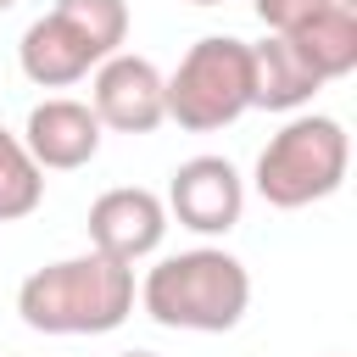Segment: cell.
I'll list each match as a JSON object with an SVG mask.
<instances>
[{
  "label": "cell",
  "mask_w": 357,
  "mask_h": 357,
  "mask_svg": "<svg viewBox=\"0 0 357 357\" xmlns=\"http://www.w3.org/2000/svg\"><path fill=\"white\" fill-rule=\"evenodd\" d=\"M134 312V268L84 251L33 268L17 284V318L39 335H106Z\"/></svg>",
  "instance_id": "cell-1"
},
{
  "label": "cell",
  "mask_w": 357,
  "mask_h": 357,
  "mask_svg": "<svg viewBox=\"0 0 357 357\" xmlns=\"http://www.w3.org/2000/svg\"><path fill=\"white\" fill-rule=\"evenodd\" d=\"M139 307L151 312V324L162 329H190V335H223L245 318L251 307V273L240 257H229L223 245H195L178 257H162L145 284H139Z\"/></svg>",
  "instance_id": "cell-2"
},
{
  "label": "cell",
  "mask_w": 357,
  "mask_h": 357,
  "mask_svg": "<svg viewBox=\"0 0 357 357\" xmlns=\"http://www.w3.org/2000/svg\"><path fill=\"white\" fill-rule=\"evenodd\" d=\"M346 167H351V139L340 128V117H324V112H301L290 117L257 156V195L279 212H296V206H312L324 195H335L346 184Z\"/></svg>",
  "instance_id": "cell-3"
},
{
  "label": "cell",
  "mask_w": 357,
  "mask_h": 357,
  "mask_svg": "<svg viewBox=\"0 0 357 357\" xmlns=\"http://www.w3.org/2000/svg\"><path fill=\"white\" fill-rule=\"evenodd\" d=\"M162 89H167V117L178 128L190 134L229 128L251 112V45L234 33H206L178 56Z\"/></svg>",
  "instance_id": "cell-4"
},
{
  "label": "cell",
  "mask_w": 357,
  "mask_h": 357,
  "mask_svg": "<svg viewBox=\"0 0 357 357\" xmlns=\"http://www.w3.org/2000/svg\"><path fill=\"white\" fill-rule=\"evenodd\" d=\"M89 112L100 117V128L112 134H151L162 128L167 117V89H162V73L156 61L134 56V50H117L95 67V84H89Z\"/></svg>",
  "instance_id": "cell-5"
},
{
  "label": "cell",
  "mask_w": 357,
  "mask_h": 357,
  "mask_svg": "<svg viewBox=\"0 0 357 357\" xmlns=\"http://www.w3.org/2000/svg\"><path fill=\"white\" fill-rule=\"evenodd\" d=\"M162 206L195 234H229L245 212V178L229 156H190L173 167Z\"/></svg>",
  "instance_id": "cell-6"
},
{
  "label": "cell",
  "mask_w": 357,
  "mask_h": 357,
  "mask_svg": "<svg viewBox=\"0 0 357 357\" xmlns=\"http://www.w3.org/2000/svg\"><path fill=\"white\" fill-rule=\"evenodd\" d=\"M167 234V206L156 190H139V184H117L106 195H95L89 206V251L134 268L139 257H151Z\"/></svg>",
  "instance_id": "cell-7"
},
{
  "label": "cell",
  "mask_w": 357,
  "mask_h": 357,
  "mask_svg": "<svg viewBox=\"0 0 357 357\" xmlns=\"http://www.w3.org/2000/svg\"><path fill=\"white\" fill-rule=\"evenodd\" d=\"M22 145L28 156L39 162V173H73L84 162H95L100 151V117L89 112V100H73V95H50L28 112L22 123Z\"/></svg>",
  "instance_id": "cell-8"
},
{
  "label": "cell",
  "mask_w": 357,
  "mask_h": 357,
  "mask_svg": "<svg viewBox=\"0 0 357 357\" xmlns=\"http://www.w3.org/2000/svg\"><path fill=\"white\" fill-rule=\"evenodd\" d=\"M17 61H22L28 84H39V89H67V84H78L89 67H100V61L89 56V45H84L56 11L39 17V22H28V33H22V45H17Z\"/></svg>",
  "instance_id": "cell-9"
},
{
  "label": "cell",
  "mask_w": 357,
  "mask_h": 357,
  "mask_svg": "<svg viewBox=\"0 0 357 357\" xmlns=\"http://www.w3.org/2000/svg\"><path fill=\"white\" fill-rule=\"evenodd\" d=\"M318 89H324V78H318L279 33H268V39L251 45V106H257V112H296V106H307Z\"/></svg>",
  "instance_id": "cell-10"
},
{
  "label": "cell",
  "mask_w": 357,
  "mask_h": 357,
  "mask_svg": "<svg viewBox=\"0 0 357 357\" xmlns=\"http://www.w3.org/2000/svg\"><path fill=\"white\" fill-rule=\"evenodd\" d=\"M279 39H284L324 84H329V78H346V73L357 67V6L318 11V17L296 22V28H284Z\"/></svg>",
  "instance_id": "cell-11"
},
{
  "label": "cell",
  "mask_w": 357,
  "mask_h": 357,
  "mask_svg": "<svg viewBox=\"0 0 357 357\" xmlns=\"http://www.w3.org/2000/svg\"><path fill=\"white\" fill-rule=\"evenodd\" d=\"M56 17L89 45L95 61L117 56L128 39V0H56Z\"/></svg>",
  "instance_id": "cell-12"
},
{
  "label": "cell",
  "mask_w": 357,
  "mask_h": 357,
  "mask_svg": "<svg viewBox=\"0 0 357 357\" xmlns=\"http://www.w3.org/2000/svg\"><path fill=\"white\" fill-rule=\"evenodd\" d=\"M39 201H45V173H39V162L28 156L22 134L0 128V223L28 218Z\"/></svg>",
  "instance_id": "cell-13"
},
{
  "label": "cell",
  "mask_w": 357,
  "mask_h": 357,
  "mask_svg": "<svg viewBox=\"0 0 357 357\" xmlns=\"http://www.w3.org/2000/svg\"><path fill=\"white\" fill-rule=\"evenodd\" d=\"M335 6H357V0H251V11L268 22V33H284L318 11H335Z\"/></svg>",
  "instance_id": "cell-14"
},
{
  "label": "cell",
  "mask_w": 357,
  "mask_h": 357,
  "mask_svg": "<svg viewBox=\"0 0 357 357\" xmlns=\"http://www.w3.org/2000/svg\"><path fill=\"white\" fill-rule=\"evenodd\" d=\"M117 357H156V351H117Z\"/></svg>",
  "instance_id": "cell-15"
},
{
  "label": "cell",
  "mask_w": 357,
  "mask_h": 357,
  "mask_svg": "<svg viewBox=\"0 0 357 357\" xmlns=\"http://www.w3.org/2000/svg\"><path fill=\"white\" fill-rule=\"evenodd\" d=\"M190 6H223V0H190Z\"/></svg>",
  "instance_id": "cell-16"
},
{
  "label": "cell",
  "mask_w": 357,
  "mask_h": 357,
  "mask_svg": "<svg viewBox=\"0 0 357 357\" xmlns=\"http://www.w3.org/2000/svg\"><path fill=\"white\" fill-rule=\"evenodd\" d=\"M11 6H17V0H0V11H11Z\"/></svg>",
  "instance_id": "cell-17"
}]
</instances>
